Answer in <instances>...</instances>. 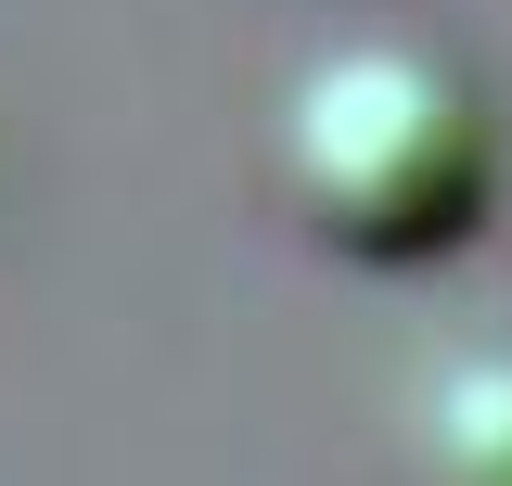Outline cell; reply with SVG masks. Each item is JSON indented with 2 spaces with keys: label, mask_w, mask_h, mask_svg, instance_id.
<instances>
[{
  "label": "cell",
  "mask_w": 512,
  "mask_h": 486,
  "mask_svg": "<svg viewBox=\"0 0 512 486\" xmlns=\"http://www.w3.org/2000/svg\"><path fill=\"white\" fill-rule=\"evenodd\" d=\"M410 486H512V346H474L410 397Z\"/></svg>",
  "instance_id": "cell-2"
},
{
  "label": "cell",
  "mask_w": 512,
  "mask_h": 486,
  "mask_svg": "<svg viewBox=\"0 0 512 486\" xmlns=\"http://www.w3.org/2000/svg\"><path fill=\"white\" fill-rule=\"evenodd\" d=\"M500 192V103L423 39H346L282 103V205L333 256H448Z\"/></svg>",
  "instance_id": "cell-1"
}]
</instances>
